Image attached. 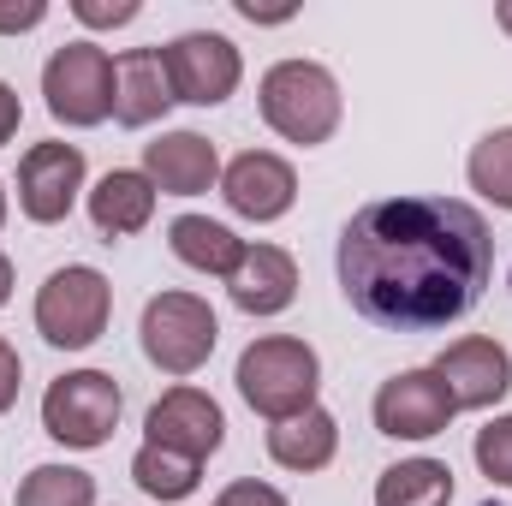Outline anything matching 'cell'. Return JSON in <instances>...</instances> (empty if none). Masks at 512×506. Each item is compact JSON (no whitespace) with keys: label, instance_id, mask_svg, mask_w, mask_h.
<instances>
[{"label":"cell","instance_id":"obj_1","mask_svg":"<svg viewBox=\"0 0 512 506\" xmlns=\"http://www.w3.org/2000/svg\"><path fill=\"white\" fill-rule=\"evenodd\" d=\"M346 304L393 334H429L477 310L495 274V233L459 197H382L340 233Z\"/></svg>","mask_w":512,"mask_h":506},{"label":"cell","instance_id":"obj_2","mask_svg":"<svg viewBox=\"0 0 512 506\" xmlns=\"http://www.w3.org/2000/svg\"><path fill=\"white\" fill-rule=\"evenodd\" d=\"M256 108H262V126L286 143H298V149L328 143L346 120L340 78L322 60H274L256 84Z\"/></svg>","mask_w":512,"mask_h":506},{"label":"cell","instance_id":"obj_3","mask_svg":"<svg viewBox=\"0 0 512 506\" xmlns=\"http://www.w3.org/2000/svg\"><path fill=\"white\" fill-rule=\"evenodd\" d=\"M233 381H239V399L251 405L256 417L286 423V417H298V411L316 405V393H322V358H316L310 340L262 334V340H251L239 352Z\"/></svg>","mask_w":512,"mask_h":506},{"label":"cell","instance_id":"obj_4","mask_svg":"<svg viewBox=\"0 0 512 506\" xmlns=\"http://www.w3.org/2000/svg\"><path fill=\"white\" fill-rule=\"evenodd\" d=\"M108 316H114V286L102 268L90 262H66L42 280L36 292V334L60 352H84L108 334Z\"/></svg>","mask_w":512,"mask_h":506},{"label":"cell","instance_id":"obj_5","mask_svg":"<svg viewBox=\"0 0 512 506\" xmlns=\"http://www.w3.org/2000/svg\"><path fill=\"white\" fill-rule=\"evenodd\" d=\"M137 340H143V358H149L161 376L185 381L215 358L221 322H215L209 298H197V292H155V298L143 304Z\"/></svg>","mask_w":512,"mask_h":506},{"label":"cell","instance_id":"obj_6","mask_svg":"<svg viewBox=\"0 0 512 506\" xmlns=\"http://www.w3.org/2000/svg\"><path fill=\"white\" fill-rule=\"evenodd\" d=\"M120 411H126V393L108 370H66L42 393V429L72 453L108 447L120 429Z\"/></svg>","mask_w":512,"mask_h":506},{"label":"cell","instance_id":"obj_7","mask_svg":"<svg viewBox=\"0 0 512 506\" xmlns=\"http://www.w3.org/2000/svg\"><path fill=\"white\" fill-rule=\"evenodd\" d=\"M42 96H48V114L72 131L114 120V54L96 48L90 36L54 48L42 66Z\"/></svg>","mask_w":512,"mask_h":506},{"label":"cell","instance_id":"obj_8","mask_svg":"<svg viewBox=\"0 0 512 506\" xmlns=\"http://www.w3.org/2000/svg\"><path fill=\"white\" fill-rule=\"evenodd\" d=\"M167 60V84H173V102H191V108H221L239 78H245V60L233 48V36L221 30H185L161 48Z\"/></svg>","mask_w":512,"mask_h":506},{"label":"cell","instance_id":"obj_9","mask_svg":"<svg viewBox=\"0 0 512 506\" xmlns=\"http://www.w3.org/2000/svg\"><path fill=\"white\" fill-rule=\"evenodd\" d=\"M143 441L203 465V459L221 453V441H227V417H221V405H215L203 387L179 381V387H167V393L149 405V417H143Z\"/></svg>","mask_w":512,"mask_h":506},{"label":"cell","instance_id":"obj_10","mask_svg":"<svg viewBox=\"0 0 512 506\" xmlns=\"http://www.w3.org/2000/svg\"><path fill=\"white\" fill-rule=\"evenodd\" d=\"M370 411H376V429H382L387 441H435L459 417L447 381L435 376V370H399V376H387L376 387Z\"/></svg>","mask_w":512,"mask_h":506},{"label":"cell","instance_id":"obj_11","mask_svg":"<svg viewBox=\"0 0 512 506\" xmlns=\"http://www.w3.org/2000/svg\"><path fill=\"white\" fill-rule=\"evenodd\" d=\"M84 197V149L78 143H30L18 161V209L36 227H54Z\"/></svg>","mask_w":512,"mask_h":506},{"label":"cell","instance_id":"obj_12","mask_svg":"<svg viewBox=\"0 0 512 506\" xmlns=\"http://www.w3.org/2000/svg\"><path fill=\"white\" fill-rule=\"evenodd\" d=\"M221 197H227V209H233L239 221L268 227V221H280V215L298 203V173H292V161L274 155V149H245V155H233V161L221 167Z\"/></svg>","mask_w":512,"mask_h":506},{"label":"cell","instance_id":"obj_13","mask_svg":"<svg viewBox=\"0 0 512 506\" xmlns=\"http://www.w3.org/2000/svg\"><path fill=\"white\" fill-rule=\"evenodd\" d=\"M429 370L447 381V393H453L459 411H489V405H501L512 393V352L501 340H489V334L453 340Z\"/></svg>","mask_w":512,"mask_h":506},{"label":"cell","instance_id":"obj_14","mask_svg":"<svg viewBox=\"0 0 512 506\" xmlns=\"http://www.w3.org/2000/svg\"><path fill=\"white\" fill-rule=\"evenodd\" d=\"M143 179L161 197H203L221 185V149L203 131H161L143 143Z\"/></svg>","mask_w":512,"mask_h":506},{"label":"cell","instance_id":"obj_15","mask_svg":"<svg viewBox=\"0 0 512 506\" xmlns=\"http://www.w3.org/2000/svg\"><path fill=\"white\" fill-rule=\"evenodd\" d=\"M167 108H173V84H167L161 48L114 54V120L126 131H143V126H155Z\"/></svg>","mask_w":512,"mask_h":506},{"label":"cell","instance_id":"obj_16","mask_svg":"<svg viewBox=\"0 0 512 506\" xmlns=\"http://www.w3.org/2000/svg\"><path fill=\"white\" fill-rule=\"evenodd\" d=\"M227 298L245 316H280L298 298V262L280 245H245L239 268L227 274Z\"/></svg>","mask_w":512,"mask_h":506},{"label":"cell","instance_id":"obj_17","mask_svg":"<svg viewBox=\"0 0 512 506\" xmlns=\"http://www.w3.org/2000/svg\"><path fill=\"white\" fill-rule=\"evenodd\" d=\"M155 197L161 191L143 179V167H114L90 191V227L102 239H131V233H143L155 221Z\"/></svg>","mask_w":512,"mask_h":506},{"label":"cell","instance_id":"obj_18","mask_svg":"<svg viewBox=\"0 0 512 506\" xmlns=\"http://www.w3.org/2000/svg\"><path fill=\"white\" fill-rule=\"evenodd\" d=\"M334 453H340V423H334V411H322V405H310V411H298V417H286V423L268 429V459H274L280 471L310 477V471H328Z\"/></svg>","mask_w":512,"mask_h":506},{"label":"cell","instance_id":"obj_19","mask_svg":"<svg viewBox=\"0 0 512 506\" xmlns=\"http://www.w3.org/2000/svg\"><path fill=\"white\" fill-rule=\"evenodd\" d=\"M167 251L179 256L185 268H197V274L227 280L239 268V256H245V239L233 227L209 221V215H179V221H167Z\"/></svg>","mask_w":512,"mask_h":506},{"label":"cell","instance_id":"obj_20","mask_svg":"<svg viewBox=\"0 0 512 506\" xmlns=\"http://www.w3.org/2000/svg\"><path fill=\"white\" fill-rule=\"evenodd\" d=\"M376 506H453V471L441 459H399L376 477Z\"/></svg>","mask_w":512,"mask_h":506},{"label":"cell","instance_id":"obj_21","mask_svg":"<svg viewBox=\"0 0 512 506\" xmlns=\"http://www.w3.org/2000/svg\"><path fill=\"white\" fill-rule=\"evenodd\" d=\"M131 483L149 495V501L173 506V501H191L197 495V483H203V465L197 459H179V453H167V447H137L131 453Z\"/></svg>","mask_w":512,"mask_h":506},{"label":"cell","instance_id":"obj_22","mask_svg":"<svg viewBox=\"0 0 512 506\" xmlns=\"http://www.w3.org/2000/svg\"><path fill=\"white\" fill-rule=\"evenodd\" d=\"M465 179H471V191H477L483 203H495V209L512 215V126H495L471 143Z\"/></svg>","mask_w":512,"mask_h":506},{"label":"cell","instance_id":"obj_23","mask_svg":"<svg viewBox=\"0 0 512 506\" xmlns=\"http://www.w3.org/2000/svg\"><path fill=\"white\" fill-rule=\"evenodd\" d=\"M18 506H96V477L78 465H36L18 483Z\"/></svg>","mask_w":512,"mask_h":506},{"label":"cell","instance_id":"obj_24","mask_svg":"<svg viewBox=\"0 0 512 506\" xmlns=\"http://www.w3.org/2000/svg\"><path fill=\"white\" fill-rule=\"evenodd\" d=\"M477 471L489 477V483H501V489H512V411L507 417H489L483 429H477Z\"/></svg>","mask_w":512,"mask_h":506},{"label":"cell","instance_id":"obj_25","mask_svg":"<svg viewBox=\"0 0 512 506\" xmlns=\"http://www.w3.org/2000/svg\"><path fill=\"white\" fill-rule=\"evenodd\" d=\"M143 6L137 0H72V18L78 24H90V30H120V24H131Z\"/></svg>","mask_w":512,"mask_h":506},{"label":"cell","instance_id":"obj_26","mask_svg":"<svg viewBox=\"0 0 512 506\" xmlns=\"http://www.w3.org/2000/svg\"><path fill=\"white\" fill-rule=\"evenodd\" d=\"M209 506H292V501H286V495H280L274 483H256V477H239V483H227V489H221V495H215Z\"/></svg>","mask_w":512,"mask_h":506},{"label":"cell","instance_id":"obj_27","mask_svg":"<svg viewBox=\"0 0 512 506\" xmlns=\"http://www.w3.org/2000/svg\"><path fill=\"white\" fill-rule=\"evenodd\" d=\"M18 387H24V358H18L12 340H0V411L18 405Z\"/></svg>","mask_w":512,"mask_h":506},{"label":"cell","instance_id":"obj_28","mask_svg":"<svg viewBox=\"0 0 512 506\" xmlns=\"http://www.w3.org/2000/svg\"><path fill=\"white\" fill-rule=\"evenodd\" d=\"M48 18V0H24V6H0V30L18 36V30H36Z\"/></svg>","mask_w":512,"mask_h":506},{"label":"cell","instance_id":"obj_29","mask_svg":"<svg viewBox=\"0 0 512 506\" xmlns=\"http://www.w3.org/2000/svg\"><path fill=\"white\" fill-rule=\"evenodd\" d=\"M18 126H24V102H18V90H12V84H0V149L18 137Z\"/></svg>","mask_w":512,"mask_h":506},{"label":"cell","instance_id":"obj_30","mask_svg":"<svg viewBox=\"0 0 512 506\" xmlns=\"http://www.w3.org/2000/svg\"><path fill=\"white\" fill-rule=\"evenodd\" d=\"M6 298H12V256L0 251V304H6Z\"/></svg>","mask_w":512,"mask_h":506},{"label":"cell","instance_id":"obj_31","mask_svg":"<svg viewBox=\"0 0 512 506\" xmlns=\"http://www.w3.org/2000/svg\"><path fill=\"white\" fill-rule=\"evenodd\" d=\"M495 24H501V30L512 36V0H501V6H495Z\"/></svg>","mask_w":512,"mask_h":506},{"label":"cell","instance_id":"obj_32","mask_svg":"<svg viewBox=\"0 0 512 506\" xmlns=\"http://www.w3.org/2000/svg\"><path fill=\"white\" fill-rule=\"evenodd\" d=\"M0 227H6V185H0Z\"/></svg>","mask_w":512,"mask_h":506}]
</instances>
